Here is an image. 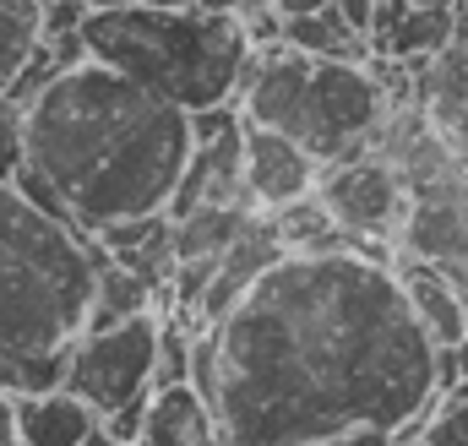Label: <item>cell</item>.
<instances>
[{
    "label": "cell",
    "instance_id": "obj_21",
    "mask_svg": "<svg viewBox=\"0 0 468 446\" xmlns=\"http://www.w3.org/2000/svg\"><path fill=\"white\" fill-rule=\"evenodd\" d=\"M88 0H38V33L44 38H71V33H82V22H88Z\"/></svg>",
    "mask_w": 468,
    "mask_h": 446
},
{
    "label": "cell",
    "instance_id": "obj_9",
    "mask_svg": "<svg viewBox=\"0 0 468 446\" xmlns=\"http://www.w3.org/2000/svg\"><path fill=\"white\" fill-rule=\"evenodd\" d=\"M322 164L283 131L250 125L245 131V202L256 213H283L305 196H316Z\"/></svg>",
    "mask_w": 468,
    "mask_h": 446
},
{
    "label": "cell",
    "instance_id": "obj_7",
    "mask_svg": "<svg viewBox=\"0 0 468 446\" xmlns=\"http://www.w3.org/2000/svg\"><path fill=\"white\" fill-rule=\"evenodd\" d=\"M316 196L322 207L333 213V223L354 234L359 245H387L403 234L409 207H414V191H409V175L398 169V158L387 153H365L349 164H333L322 169L316 180Z\"/></svg>",
    "mask_w": 468,
    "mask_h": 446
},
{
    "label": "cell",
    "instance_id": "obj_27",
    "mask_svg": "<svg viewBox=\"0 0 468 446\" xmlns=\"http://www.w3.org/2000/svg\"><path fill=\"white\" fill-rule=\"evenodd\" d=\"M93 446H110V441H93Z\"/></svg>",
    "mask_w": 468,
    "mask_h": 446
},
{
    "label": "cell",
    "instance_id": "obj_12",
    "mask_svg": "<svg viewBox=\"0 0 468 446\" xmlns=\"http://www.w3.org/2000/svg\"><path fill=\"white\" fill-rule=\"evenodd\" d=\"M136 446H229V441H224L218 409L202 398V387L180 381V387H153Z\"/></svg>",
    "mask_w": 468,
    "mask_h": 446
},
{
    "label": "cell",
    "instance_id": "obj_4",
    "mask_svg": "<svg viewBox=\"0 0 468 446\" xmlns=\"http://www.w3.org/2000/svg\"><path fill=\"white\" fill-rule=\"evenodd\" d=\"M88 60L115 66L147 93L202 114L234 104L256 38L239 11L207 5H110L82 22Z\"/></svg>",
    "mask_w": 468,
    "mask_h": 446
},
{
    "label": "cell",
    "instance_id": "obj_1",
    "mask_svg": "<svg viewBox=\"0 0 468 446\" xmlns=\"http://www.w3.org/2000/svg\"><path fill=\"white\" fill-rule=\"evenodd\" d=\"M191 381L229 446H387L425 436L436 343L376 245L289 250L218 327Z\"/></svg>",
    "mask_w": 468,
    "mask_h": 446
},
{
    "label": "cell",
    "instance_id": "obj_16",
    "mask_svg": "<svg viewBox=\"0 0 468 446\" xmlns=\"http://www.w3.org/2000/svg\"><path fill=\"white\" fill-rule=\"evenodd\" d=\"M99 250H104V245H99ZM153 300H158V289H153L147 278H136L125 261H115V256L104 250V256H99V294H93L88 333H93V327H115V322H131V316L153 311Z\"/></svg>",
    "mask_w": 468,
    "mask_h": 446
},
{
    "label": "cell",
    "instance_id": "obj_17",
    "mask_svg": "<svg viewBox=\"0 0 468 446\" xmlns=\"http://www.w3.org/2000/svg\"><path fill=\"white\" fill-rule=\"evenodd\" d=\"M283 44H294L305 55H327V60H359L365 55V38L354 33L344 5H322V11H305V16H283Z\"/></svg>",
    "mask_w": 468,
    "mask_h": 446
},
{
    "label": "cell",
    "instance_id": "obj_26",
    "mask_svg": "<svg viewBox=\"0 0 468 446\" xmlns=\"http://www.w3.org/2000/svg\"><path fill=\"white\" fill-rule=\"evenodd\" d=\"M387 446H431L425 436H398V441H387Z\"/></svg>",
    "mask_w": 468,
    "mask_h": 446
},
{
    "label": "cell",
    "instance_id": "obj_5",
    "mask_svg": "<svg viewBox=\"0 0 468 446\" xmlns=\"http://www.w3.org/2000/svg\"><path fill=\"white\" fill-rule=\"evenodd\" d=\"M250 125H272L294 136L322 169L365 158L370 142L387 131V82L365 60H327L294 44H261L245 66L239 99Z\"/></svg>",
    "mask_w": 468,
    "mask_h": 446
},
{
    "label": "cell",
    "instance_id": "obj_18",
    "mask_svg": "<svg viewBox=\"0 0 468 446\" xmlns=\"http://www.w3.org/2000/svg\"><path fill=\"white\" fill-rule=\"evenodd\" d=\"M38 0H0V99L16 88L38 49Z\"/></svg>",
    "mask_w": 468,
    "mask_h": 446
},
{
    "label": "cell",
    "instance_id": "obj_25",
    "mask_svg": "<svg viewBox=\"0 0 468 446\" xmlns=\"http://www.w3.org/2000/svg\"><path fill=\"white\" fill-rule=\"evenodd\" d=\"M93 11H110V5H142V0H88Z\"/></svg>",
    "mask_w": 468,
    "mask_h": 446
},
{
    "label": "cell",
    "instance_id": "obj_8",
    "mask_svg": "<svg viewBox=\"0 0 468 446\" xmlns=\"http://www.w3.org/2000/svg\"><path fill=\"white\" fill-rule=\"evenodd\" d=\"M197 120V142H191V164L180 175V191L169 202L175 218L197 213V207H234L245 202V131L250 120L239 104L191 114Z\"/></svg>",
    "mask_w": 468,
    "mask_h": 446
},
{
    "label": "cell",
    "instance_id": "obj_11",
    "mask_svg": "<svg viewBox=\"0 0 468 446\" xmlns=\"http://www.w3.org/2000/svg\"><path fill=\"white\" fill-rule=\"evenodd\" d=\"M16 441L22 446H93L104 441V414L71 387H49L16 398Z\"/></svg>",
    "mask_w": 468,
    "mask_h": 446
},
{
    "label": "cell",
    "instance_id": "obj_20",
    "mask_svg": "<svg viewBox=\"0 0 468 446\" xmlns=\"http://www.w3.org/2000/svg\"><path fill=\"white\" fill-rule=\"evenodd\" d=\"M425 441L431 446H468V398H436V409L425 419Z\"/></svg>",
    "mask_w": 468,
    "mask_h": 446
},
{
    "label": "cell",
    "instance_id": "obj_23",
    "mask_svg": "<svg viewBox=\"0 0 468 446\" xmlns=\"http://www.w3.org/2000/svg\"><path fill=\"white\" fill-rule=\"evenodd\" d=\"M0 446H22L16 441V398L0 387Z\"/></svg>",
    "mask_w": 468,
    "mask_h": 446
},
{
    "label": "cell",
    "instance_id": "obj_10",
    "mask_svg": "<svg viewBox=\"0 0 468 446\" xmlns=\"http://www.w3.org/2000/svg\"><path fill=\"white\" fill-rule=\"evenodd\" d=\"M283 256H289V245H283L278 213H250V223L239 228V239L218 256L213 283H207V294H202V305H197V316H191V322H197L202 333H207V327H218L234 305L250 294V283H256L272 261H283Z\"/></svg>",
    "mask_w": 468,
    "mask_h": 446
},
{
    "label": "cell",
    "instance_id": "obj_24",
    "mask_svg": "<svg viewBox=\"0 0 468 446\" xmlns=\"http://www.w3.org/2000/svg\"><path fill=\"white\" fill-rule=\"evenodd\" d=\"M447 272L458 278V289H463V294H468V261H447Z\"/></svg>",
    "mask_w": 468,
    "mask_h": 446
},
{
    "label": "cell",
    "instance_id": "obj_2",
    "mask_svg": "<svg viewBox=\"0 0 468 446\" xmlns=\"http://www.w3.org/2000/svg\"><path fill=\"white\" fill-rule=\"evenodd\" d=\"M27 164L49 175L82 234L169 213L191 164V110L147 93L115 66L77 60L27 104Z\"/></svg>",
    "mask_w": 468,
    "mask_h": 446
},
{
    "label": "cell",
    "instance_id": "obj_28",
    "mask_svg": "<svg viewBox=\"0 0 468 446\" xmlns=\"http://www.w3.org/2000/svg\"><path fill=\"white\" fill-rule=\"evenodd\" d=\"M333 5H338V0H333Z\"/></svg>",
    "mask_w": 468,
    "mask_h": 446
},
{
    "label": "cell",
    "instance_id": "obj_13",
    "mask_svg": "<svg viewBox=\"0 0 468 446\" xmlns=\"http://www.w3.org/2000/svg\"><path fill=\"white\" fill-rule=\"evenodd\" d=\"M370 38L398 60H441L458 44V11L452 5H420V0H381Z\"/></svg>",
    "mask_w": 468,
    "mask_h": 446
},
{
    "label": "cell",
    "instance_id": "obj_6",
    "mask_svg": "<svg viewBox=\"0 0 468 446\" xmlns=\"http://www.w3.org/2000/svg\"><path fill=\"white\" fill-rule=\"evenodd\" d=\"M158 337H164V316L142 311L115 327H93L71 343V365H66V387L77 398H88L99 414H115L125 403L153 392L158 376Z\"/></svg>",
    "mask_w": 468,
    "mask_h": 446
},
{
    "label": "cell",
    "instance_id": "obj_15",
    "mask_svg": "<svg viewBox=\"0 0 468 446\" xmlns=\"http://www.w3.org/2000/svg\"><path fill=\"white\" fill-rule=\"evenodd\" d=\"M250 202L234 207H197L186 218H175V267H197V261H218L239 239V228L250 223Z\"/></svg>",
    "mask_w": 468,
    "mask_h": 446
},
{
    "label": "cell",
    "instance_id": "obj_14",
    "mask_svg": "<svg viewBox=\"0 0 468 446\" xmlns=\"http://www.w3.org/2000/svg\"><path fill=\"white\" fill-rule=\"evenodd\" d=\"M403 283H409V300L425 322V333L436 348H452V343H468V294L458 289V278L436 261H398Z\"/></svg>",
    "mask_w": 468,
    "mask_h": 446
},
{
    "label": "cell",
    "instance_id": "obj_3",
    "mask_svg": "<svg viewBox=\"0 0 468 446\" xmlns=\"http://www.w3.org/2000/svg\"><path fill=\"white\" fill-rule=\"evenodd\" d=\"M99 239L38 213L0 180V387L33 398L66 387L71 343L99 294Z\"/></svg>",
    "mask_w": 468,
    "mask_h": 446
},
{
    "label": "cell",
    "instance_id": "obj_22",
    "mask_svg": "<svg viewBox=\"0 0 468 446\" xmlns=\"http://www.w3.org/2000/svg\"><path fill=\"white\" fill-rule=\"evenodd\" d=\"M344 5V16L354 22V33L359 38H370L376 33V16H381V0H338Z\"/></svg>",
    "mask_w": 468,
    "mask_h": 446
},
{
    "label": "cell",
    "instance_id": "obj_19",
    "mask_svg": "<svg viewBox=\"0 0 468 446\" xmlns=\"http://www.w3.org/2000/svg\"><path fill=\"white\" fill-rule=\"evenodd\" d=\"M197 337H202V327L191 333L186 322H164V337H158V376H153V387H180V381H191Z\"/></svg>",
    "mask_w": 468,
    "mask_h": 446
}]
</instances>
